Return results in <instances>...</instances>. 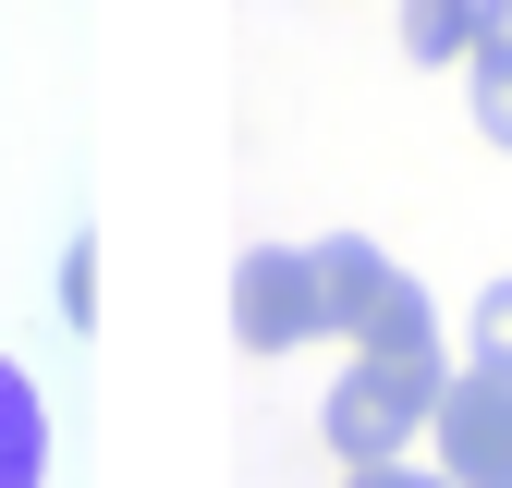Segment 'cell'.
Instances as JSON below:
<instances>
[{
  "label": "cell",
  "instance_id": "1",
  "mask_svg": "<svg viewBox=\"0 0 512 488\" xmlns=\"http://www.w3.org/2000/svg\"><path fill=\"white\" fill-rule=\"evenodd\" d=\"M427 403H439V354H354L317 427L342 464H391L403 440H427Z\"/></svg>",
  "mask_w": 512,
  "mask_h": 488
},
{
  "label": "cell",
  "instance_id": "2",
  "mask_svg": "<svg viewBox=\"0 0 512 488\" xmlns=\"http://www.w3.org/2000/svg\"><path fill=\"white\" fill-rule=\"evenodd\" d=\"M427 440H439L452 488H512V379L500 366H452L427 403Z\"/></svg>",
  "mask_w": 512,
  "mask_h": 488
},
{
  "label": "cell",
  "instance_id": "3",
  "mask_svg": "<svg viewBox=\"0 0 512 488\" xmlns=\"http://www.w3.org/2000/svg\"><path fill=\"white\" fill-rule=\"evenodd\" d=\"M232 330H244L256 354L330 342V318H317V257H305V244H256V257L232 269Z\"/></svg>",
  "mask_w": 512,
  "mask_h": 488
},
{
  "label": "cell",
  "instance_id": "4",
  "mask_svg": "<svg viewBox=\"0 0 512 488\" xmlns=\"http://www.w3.org/2000/svg\"><path fill=\"white\" fill-rule=\"evenodd\" d=\"M305 257H317V318H330V342H354V330H366V305H378V281H391V257H378L366 232L305 244Z\"/></svg>",
  "mask_w": 512,
  "mask_h": 488
},
{
  "label": "cell",
  "instance_id": "5",
  "mask_svg": "<svg viewBox=\"0 0 512 488\" xmlns=\"http://www.w3.org/2000/svg\"><path fill=\"white\" fill-rule=\"evenodd\" d=\"M0 488H49V403L25 366H0Z\"/></svg>",
  "mask_w": 512,
  "mask_h": 488
},
{
  "label": "cell",
  "instance_id": "6",
  "mask_svg": "<svg viewBox=\"0 0 512 488\" xmlns=\"http://www.w3.org/2000/svg\"><path fill=\"white\" fill-rule=\"evenodd\" d=\"M354 354H439V318H427V293L391 269L378 281V305H366V330H354Z\"/></svg>",
  "mask_w": 512,
  "mask_h": 488
},
{
  "label": "cell",
  "instance_id": "7",
  "mask_svg": "<svg viewBox=\"0 0 512 488\" xmlns=\"http://www.w3.org/2000/svg\"><path fill=\"white\" fill-rule=\"evenodd\" d=\"M403 61H427V74L476 61V0H403Z\"/></svg>",
  "mask_w": 512,
  "mask_h": 488
},
{
  "label": "cell",
  "instance_id": "8",
  "mask_svg": "<svg viewBox=\"0 0 512 488\" xmlns=\"http://www.w3.org/2000/svg\"><path fill=\"white\" fill-rule=\"evenodd\" d=\"M464 86H476V135H488V147H512V61H500V49H476V61H464Z\"/></svg>",
  "mask_w": 512,
  "mask_h": 488
},
{
  "label": "cell",
  "instance_id": "9",
  "mask_svg": "<svg viewBox=\"0 0 512 488\" xmlns=\"http://www.w3.org/2000/svg\"><path fill=\"white\" fill-rule=\"evenodd\" d=\"M476 366H500V379H512V281L476 293Z\"/></svg>",
  "mask_w": 512,
  "mask_h": 488
},
{
  "label": "cell",
  "instance_id": "10",
  "mask_svg": "<svg viewBox=\"0 0 512 488\" xmlns=\"http://www.w3.org/2000/svg\"><path fill=\"white\" fill-rule=\"evenodd\" d=\"M61 318H98V244H61Z\"/></svg>",
  "mask_w": 512,
  "mask_h": 488
},
{
  "label": "cell",
  "instance_id": "11",
  "mask_svg": "<svg viewBox=\"0 0 512 488\" xmlns=\"http://www.w3.org/2000/svg\"><path fill=\"white\" fill-rule=\"evenodd\" d=\"M342 488H452V476H415V464H342Z\"/></svg>",
  "mask_w": 512,
  "mask_h": 488
},
{
  "label": "cell",
  "instance_id": "12",
  "mask_svg": "<svg viewBox=\"0 0 512 488\" xmlns=\"http://www.w3.org/2000/svg\"><path fill=\"white\" fill-rule=\"evenodd\" d=\"M476 49H500V61H512V0H476Z\"/></svg>",
  "mask_w": 512,
  "mask_h": 488
}]
</instances>
